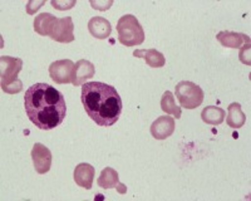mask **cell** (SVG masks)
<instances>
[{"label":"cell","instance_id":"4","mask_svg":"<svg viewBox=\"0 0 251 201\" xmlns=\"http://www.w3.org/2000/svg\"><path fill=\"white\" fill-rule=\"evenodd\" d=\"M116 29L118 33V40L123 46H141L145 42V30L134 15L126 14L121 17Z\"/></svg>","mask_w":251,"mask_h":201},{"label":"cell","instance_id":"2","mask_svg":"<svg viewBox=\"0 0 251 201\" xmlns=\"http://www.w3.org/2000/svg\"><path fill=\"white\" fill-rule=\"evenodd\" d=\"M84 111L100 127L113 126L121 117L122 98L117 89L103 82H86L80 95Z\"/></svg>","mask_w":251,"mask_h":201},{"label":"cell","instance_id":"16","mask_svg":"<svg viewBox=\"0 0 251 201\" xmlns=\"http://www.w3.org/2000/svg\"><path fill=\"white\" fill-rule=\"evenodd\" d=\"M134 57L142 58L151 68H162L166 64L165 55L156 49H137L133 52Z\"/></svg>","mask_w":251,"mask_h":201},{"label":"cell","instance_id":"18","mask_svg":"<svg viewBox=\"0 0 251 201\" xmlns=\"http://www.w3.org/2000/svg\"><path fill=\"white\" fill-rule=\"evenodd\" d=\"M227 118H226V122L231 128H241V127L245 125L246 116L245 113L243 112L241 109V104L237 103V102H234L230 106L227 107Z\"/></svg>","mask_w":251,"mask_h":201},{"label":"cell","instance_id":"6","mask_svg":"<svg viewBox=\"0 0 251 201\" xmlns=\"http://www.w3.org/2000/svg\"><path fill=\"white\" fill-rule=\"evenodd\" d=\"M75 68V64L71 59L55 60L49 66V75L58 84L72 83Z\"/></svg>","mask_w":251,"mask_h":201},{"label":"cell","instance_id":"21","mask_svg":"<svg viewBox=\"0 0 251 201\" xmlns=\"http://www.w3.org/2000/svg\"><path fill=\"white\" fill-rule=\"evenodd\" d=\"M50 4L58 10H68L75 5V1H58V0H51Z\"/></svg>","mask_w":251,"mask_h":201},{"label":"cell","instance_id":"1","mask_svg":"<svg viewBox=\"0 0 251 201\" xmlns=\"http://www.w3.org/2000/svg\"><path fill=\"white\" fill-rule=\"evenodd\" d=\"M24 109L31 124L42 131H49L66 118V98L50 84L35 83L25 91Z\"/></svg>","mask_w":251,"mask_h":201},{"label":"cell","instance_id":"3","mask_svg":"<svg viewBox=\"0 0 251 201\" xmlns=\"http://www.w3.org/2000/svg\"><path fill=\"white\" fill-rule=\"evenodd\" d=\"M0 82L1 89L8 95H15L23 91V83L20 82L18 75L23 68V60L20 58L3 55L0 57Z\"/></svg>","mask_w":251,"mask_h":201},{"label":"cell","instance_id":"13","mask_svg":"<svg viewBox=\"0 0 251 201\" xmlns=\"http://www.w3.org/2000/svg\"><path fill=\"white\" fill-rule=\"evenodd\" d=\"M73 177H75V184L78 186L86 190H91L94 181V167L87 162H82V164L75 166Z\"/></svg>","mask_w":251,"mask_h":201},{"label":"cell","instance_id":"23","mask_svg":"<svg viewBox=\"0 0 251 201\" xmlns=\"http://www.w3.org/2000/svg\"><path fill=\"white\" fill-rule=\"evenodd\" d=\"M91 5L96 9H100V10H107L109 6L112 5V1H108V3H98V1H91Z\"/></svg>","mask_w":251,"mask_h":201},{"label":"cell","instance_id":"19","mask_svg":"<svg viewBox=\"0 0 251 201\" xmlns=\"http://www.w3.org/2000/svg\"><path fill=\"white\" fill-rule=\"evenodd\" d=\"M161 108H162L163 112L175 116L176 120L181 118V115H182L181 107L177 106L176 102H175L174 95L170 91H166L162 95V98H161Z\"/></svg>","mask_w":251,"mask_h":201},{"label":"cell","instance_id":"11","mask_svg":"<svg viewBox=\"0 0 251 201\" xmlns=\"http://www.w3.org/2000/svg\"><path fill=\"white\" fill-rule=\"evenodd\" d=\"M216 39L219 40L220 44L226 48L239 49L241 46L250 42V37L244 33L230 32V30H221L216 34Z\"/></svg>","mask_w":251,"mask_h":201},{"label":"cell","instance_id":"22","mask_svg":"<svg viewBox=\"0 0 251 201\" xmlns=\"http://www.w3.org/2000/svg\"><path fill=\"white\" fill-rule=\"evenodd\" d=\"M44 4V1H29L28 3V5H26V13H28V14H34L35 12H37L38 9L40 8V6L43 5Z\"/></svg>","mask_w":251,"mask_h":201},{"label":"cell","instance_id":"5","mask_svg":"<svg viewBox=\"0 0 251 201\" xmlns=\"http://www.w3.org/2000/svg\"><path fill=\"white\" fill-rule=\"evenodd\" d=\"M175 92L181 106L186 109H195L200 107L205 97L201 87L190 80H181L180 83H177Z\"/></svg>","mask_w":251,"mask_h":201},{"label":"cell","instance_id":"15","mask_svg":"<svg viewBox=\"0 0 251 201\" xmlns=\"http://www.w3.org/2000/svg\"><path fill=\"white\" fill-rule=\"evenodd\" d=\"M88 30L97 39H107L112 33V25L109 20L102 17H93L88 22Z\"/></svg>","mask_w":251,"mask_h":201},{"label":"cell","instance_id":"12","mask_svg":"<svg viewBox=\"0 0 251 201\" xmlns=\"http://www.w3.org/2000/svg\"><path fill=\"white\" fill-rule=\"evenodd\" d=\"M94 73H96V67L92 62L87 59H80L75 63V75H73V80L72 84L73 86H83L86 83V80L93 78Z\"/></svg>","mask_w":251,"mask_h":201},{"label":"cell","instance_id":"14","mask_svg":"<svg viewBox=\"0 0 251 201\" xmlns=\"http://www.w3.org/2000/svg\"><path fill=\"white\" fill-rule=\"evenodd\" d=\"M58 20H59V18L54 17L50 13H42L38 17H35L34 30L39 35H44V37L48 35V37H50L53 30L57 26Z\"/></svg>","mask_w":251,"mask_h":201},{"label":"cell","instance_id":"10","mask_svg":"<svg viewBox=\"0 0 251 201\" xmlns=\"http://www.w3.org/2000/svg\"><path fill=\"white\" fill-rule=\"evenodd\" d=\"M98 186L104 190L116 189L120 194L127 193V186L120 182V176L118 173L112 167H106L102 170L100 177L97 180Z\"/></svg>","mask_w":251,"mask_h":201},{"label":"cell","instance_id":"17","mask_svg":"<svg viewBox=\"0 0 251 201\" xmlns=\"http://www.w3.org/2000/svg\"><path fill=\"white\" fill-rule=\"evenodd\" d=\"M226 112L223 108L216 106H207L202 109L201 112V120L206 125H211V126H219L225 121Z\"/></svg>","mask_w":251,"mask_h":201},{"label":"cell","instance_id":"9","mask_svg":"<svg viewBox=\"0 0 251 201\" xmlns=\"http://www.w3.org/2000/svg\"><path fill=\"white\" fill-rule=\"evenodd\" d=\"M50 38L58 43H72L75 40V24L72 18H60Z\"/></svg>","mask_w":251,"mask_h":201},{"label":"cell","instance_id":"20","mask_svg":"<svg viewBox=\"0 0 251 201\" xmlns=\"http://www.w3.org/2000/svg\"><path fill=\"white\" fill-rule=\"evenodd\" d=\"M240 60L243 62L246 66H250V42L249 43L244 44V47L240 50Z\"/></svg>","mask_w":251,"mask_h":201},{"label":"cell","instance_id":"7","mask_svg":"<svg viewBox=\"0 0 251 201\" xmlns=\"http://www.w3.org/2000/svg\"><path fill=\"white\" fill-rule=\"evenodd\" d=\"M31 160H33L35 171L40 175H44L50 170L51 152L43 144H39V142L34 144L31 150Z\"/></svg>","mask_w":251,"mask_h":201},{"label":"cell","instance_id":"8","mask_svg":"<svg viewBox=\"0 0 251 201\" xmlns=\"http://www.w3.org/2000/svg\"><path fill=\"white\" fill-rule=\"evenodd\" d=\"M175 128H176L175 118L170 117V116H161L152 122L150 131H151L152 137L158 141H162L172 136V133L175 132Z\"/></svg>","mask_w":251,"mask_h":201}]
</instances>
